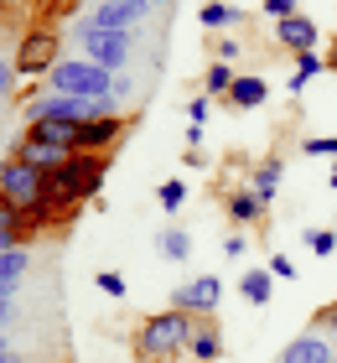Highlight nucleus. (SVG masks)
Listing matches in <instances>:
<instances>
[{
  "instance_id": "7ed1b4c3",
  "label": "nucleus",
  "mask_w": 337,
  "mask_h": 363,
  "mask_svg": "<svg viewBox=\"0 0 337 363\" xmlns=\"http://www.w3.org/2000/svg\"><path fill=\"white\" fill-rule=\"evenodd\" d=\"M114 78L120 73H104L89 57H62L57 68L47 73V89L53 94H73V99H104V94H114Z\"/></svg>"
},
{
  "instance_id": "1a4fd4ad",
  "label": "nucleus",
  "mask_w": 337,
  "mask_h": 363,
  "mask_svg": "<svg viewBox=\"0 0 337 363\" xmlns=\"http://www.w3.org/2000/svg\"><path fill=\"white\" fill-rule=\"evenodd\" d=\"M11 156L16 161H26V167H37V172H57L73 151H62V145H53V140H37V135H16V145H11Z\"/></svg>"
},
{
  "instance_id": "bb28decb",
  "label": "nucleus",
  "mask_w": 337,
  "mask_h": 363,
  "mask_svg": "<svg viewBox=\"0 0 337 363\" xmlns=\"http://www.w3.org/2000/svg\"><path fill=\"white\" fill-rule=\"evenodd\" d=\"M99 291H104V296H125V275H114V270H99Z\"/></svg>"
},
{
  "instance_id": "72a5a7b5",
  "label": "nucleus",
  "mask_w": 337,
  "mask_h": 363,
  "mask_svg": "<svg viewBox=\"0 0 337 363\" xmlns=\"http://www.w3.org/2000/svg\"><path fill=\"white\" fill-rule=\"evenodd\" d=\"M187 151H202V125H187Z\"/></svg>"
},
{
  "instance_id": "0eeeda50",
  "label": "nucleus",
  "mask_w": 337,
  "mask_h": 363,
  "mask_svg": "<svg viewBox=\"0 0 337 363\" xmlns=\"http://www.w3.org/2000/svg\"><path fill=\"white\" fill-rule=\"evenodd\" d=\"M218 301H223V280L218 275H197V280H187V286L172 291V306L187 311V317H213Z\"/></svg>"
},
{
  "instance_id": "ddd939ff",
  "label": "nucleus",
  "mask_w": 337,
  "mask_h": 363,
  "mask_svg": "<svg viewBox=\"0 0 337 363\" xmlns=\"http://www.w3.org/2000/svg\"><path fill=\"white\" fill-rule=\"evenodd\" d=\"M265 99H270V84L255 78V73H239V78H233V89H228V104L233 109H260Z\"/></svg>"
},
{
  "instance_id": "cd10ccee",
  "label": "nucleus",
  "mask_w": 337,
  "mask_h": 363,
  "mask_svg": "<svg viewBox=\"0 0 337 363\" xmlns=\"http://www.w3.org/2000/svg\"><path fill=\"white\" fill-rule=\"evenodd\" d=\"M16 78H21V73H16V62H6V57H0V99H6V94H16Z\"/></svg>"
},
{
  "instance_id": "f3484780",
  "label": "nucleus",
  "mask_w": 337,
  "mask_h": 363,
  "mask_svg": "<svg viewBox=\"0 0 337 363\" xmlns=\"http://www.w3.org/2000/svg\"><path fill=\"white\" fill-rule=\"evenodd\" d=\"M187 353H192V363H218L223 358V333H218V327H197Z\"/></svg>"
},
{
  "instance_id": "c756f323",
  "label": "nucleus",
  "mask_w": 337,
  "mask_h": 363,
  "mask_svg": "<svg viewBox=\"0 0 337 363\" xmlns=\"http://www.w3.org/2000/svg\"><path fill=\"white\" fill-rule=\"evenodd\" d=\"M270 275H275V280H291V275H296V259L275 255V259H270Z\"/></svg>"
},
{
  "instance_id": "4be33fe9",
  "label": "nucleus",
  "mask_w": 337,
  "mask_h": 363,
  "mask_svg": "<svg viewBox=\"0 0 337 363\" xmlns=\"http://www.w3.org/2000/svg\"><path fill=\"white\" fill-rule=\"evenodd\" d=\"M233 78H239V73H233L228 62H213V68L202 73V89H208L213 99H228V89H233Z\"/></svg>"
},
{
  "instance_id": "b1692460",
  "label": "nucleus",
  "mask_w": 337,
  "mask_h": 363,
  "mask_svg": "<svg viewBox=\"0 0 337 363\" xmlns=\"http://www.w3.org/2000/svg\"><path fill=\"white\" fill-rule=\"evenodd\" d=\"M306 250L311 255H332L337 250V234H332V228H306Z\"/></svg>"
},
{
  "instance_id": "f8f14e48",
  "label": "nucleus",
  "mask_w": 337,
  "mask_h": 363,
  "mask_svg": "<svg viewBox=\"0 0 337 363\" xmlns=\"http://www.w3.org/2000/svg\"><path fill=\"white\" fill-rule=\"evenodd\" d=\"M140 16H145V6H120V0H104V6H99L89 21H94V26H104V31H130L135 21H140Z\"/></svg>"
},
{
  "instance_id": "f03ea898",
  "label": "nucleus",
  "mask_w": 337,
  "mask_h": 363,
  "mask_svg": "<svg viewBox=\"0 0 337 363\" xmlns=\"http://www.w3.org/2000/svg\"><path fill=\"white\" fill-rule=\"evenodd\" d=\"M192 317L187 311H177V306H166L156 311V317H145L140 322V337H135V353H140L145 363H172L192 348Z\"/></svg>"
},
{
  "instance_id": "39448f33",
  "label": "nucleus",
  "mask_w": 337,
  "mask_h": 363,
  "mask_svg": "<svg viewBox=\"0 0 337 363\" xmlns=\"http://www.w3.org/2000/svg\"><path fill=\"white\" fill-rule=\"evenodd\" d=\"M57 31L53 26H37V31H26L21 42H16V73L21 78H47L57 68Z\"/></svg>"
},
{
  "instance_id": "a211bd4d",
  "label": "nucleus",
  "mask_w": 337,
  "mask_h": 363,
  "mask_svg": "<svg viewBox=\"0 0 337 363\" xmlns=\"http://www.w3.org/2000/svg\"><path fill=\"white\" fill-rule=\"evenodd\" d=\"M0 250H21V208L0 192Z\"/></svg>"
},
{
  "instance_id": "412c9836",
  "label": "nucleus",
  "mask_w": 337,
  "mask_h": 363,
  "mask_svg": "<svg viewBox=\"0 0 337 363\" xmlns=\"http://www.w3.org/2000/svg\"><path fill=\"white\" fill-rule=\"evenodd\" d=\"M197 21L208 26V31H218V26H239V21H244V11H239V6H223V0H218V6H202V11H197Z\"/></svg>"
},
{
  "instance_id": "20e7f679",
  "label": "nucleus",
  "mask_w": 337,
  "mask_h": 363,
  "mask_svg": "<svg viewBox=\"0 0 337 363\" xmlns=\"http://www.w3.org/2000/svg\"><path fill=\"white\" fill-rule=\"evenodd\" d=\"M78 42H83V57L99 62L104 73H125V62H130V31H104V26H94L89 16L78 21Z\"/></svg>"
},
{
  "instance_id": "5701e85b",
  "label": "nucleus",
  "mask_w": 337,
  "mask_h": 363,
  "mask_svg": "<svg viewBox=\"0 0 337 363\" xmlns=\"http://www.w3.org/2000/svg\"><path fill=\"white\" fill-rule=\"evenodd\" d=\"M156 203H161L166 213H177L182 203H187V182H182V177H172V182H161V192H156Z\"/></svg>"
},
{
  "instance_id": "9d476101",
  "label": "nucleus",
  "mask_w": 337,
  "mask_h": 363,
  "mask_svg": "<svg viewBox=\"0 0 337 363\" xmlns=\"http://www.w3.org/2000/svg\"><path fill=\"white\" fill-rule=\"evenodd\" d=\"M280 363H337V353H332L327 333H306V337H296V342L280 348Z\"/></svg>"
},
{
  "instance_id": "9b49d317",
  "label": "nucleus",
  "mask_w": 337,
  "mask_h": 363,
  "mask_svg": "<svg viewBox=\"0 0 337 363\" xmlns=\"http://www.w3.org/2000/svg\"><path fill=\"white\" fill-rule=\"evenodd\" d=\"M275 42H280V47H291V52H316V21H311V16L275 21Z\"/></svg>"
},
{
  "instance_id": "e433bc0d",
  "label": "nucleus",
  "mask_w": 337,
  "mask_h": 363,
  "mask_svg": "<svg viewBox=\"0 0 337 363\" xmlns=\"http://www.w3.org/2000/svg\"><path fill=\"white\" fill-rule=\"evenodd\" d=\"M120 6H145V0H120ZM145 11H150V6H145Z\"/></svg>"
},
{
  "instance_id": "2f4dec72",
  "label": "nucleus",
  "mask_w": 337,
  "mask_h": 363,
  "mask_svg": "<svg viewBox=\"0 0 337 363\" xmlns=\"http://www.w3.org/2000/svg\"><path fill=\"white\" fill-rule=\"evenodd\" d=\"M187 114H192V125H202V120H208V99H192Z\"/></svg>"
},
{
  "instance_id": "f257e3e1",
  "label": "nucleus",
  "mask_w": 337,
  "mask_h": 363,
  "mask_svg": "<svg viewBox=\"0 0 337 363\" xmlns=\"http://www.w3.org/2000/svg\"><path fill=\"white\" fill-rule=\"evenodd\" d=\"M104 172H109V156L73 151L57 172H47V197H53V208H57V213H67V208L89 203V197L104 187Z\"/></svg>"
},
{
  "instance_id": "473e14b6",
  "label": "nucleus",
  "mask_w": 337,
  "mask_h": 363,
  "mask_svg": "<svg viewBox=\"0 0 337 363\" xmlns=\"http://www.w3.org/2000/svg\"><path fill=\"white\" fill-rule=\"evenodd\" d=\"M223 255H244V234H228L223 239Z\"/></svg>"
},
{
  "instance_id": "f704fd0d",
  "label": "nucleus",
  "mask_w": 337,
  "mask_h": 363,
  "mask_svg": "<svg viewBox=\"0 0 337 363\" xmlns=\"http://www.w3.org/2000/svg\"><path fill=\"white\" fill-rule=\"evenodd\" d=\"M0 363H26V358L16 353V348H6V353H0Z\"/></svg>"
},
{
  "instance_id": "2eb2a0df",
  "label": "nucleus",
  "mask_w": 337,
  "mask_h": 363,
  "mask_svg": "<svg viewBox=\"0 0 337 363\" xmlns=\"http://www.w3.org/2000/svg\"><path fill=\"white\" fill-rule=\"evenodd\" d=\"M228 218L233 223H239V228H249V223H265V203H260V197L255 192H228Z\"/></svg>"
},
{
  "instance_id": "393cba45",
  "label": "nucleus",
  "mask_w": 337,
  "mask_h": 363,
  "mask_svg": "<svg viewBox=\"0 0 337 363\" xmlns=\"http://www.w3.org/2000/svg\"><path fill=\"white\" fill-rule=\"evenodd\" d=\"M306 156H337V135H311L306 140Z\"/></svg>"
},
{
  "instance_id": "c85d7f7f",
  "label": "nucleus",
  "mask_w": 337,
  "mask_h": 363,
  "mask_svg": "<svg viewBox=\"0 0 337 363\" xmlns=\"http://www.w3.org/2000/svg\"><path fill=\"white\" fill-rule=\"evenodd\" d=\"M316 333H332V337H337V301L316 311Z\"/></svg>"
},
{
  "instance_id": "c9c22d12",
  "label": "nucleus",
  "mask_w": 337,
  "mask_h": 363,
  "mask_svg": "<svg viewBox=\"0 0 337 363\" xmlns=\"http://www.w3.org/2000/svg\"><path fill=\"white\" fill-rule=\"evenodd\" d=\"M327 187H332V192H337V167H332V172H327Z\"/></svg>"
},
{
  "instance_id": "dca6fc26",
  "label": "nucleus",
  "mask_w": 337,
  "mask_h": 363,
  "mask_svg": "<svg viewBox=\"0 0 337 363\" xmlns=\"http://www.w3.org/2000/svg\"><path fill=\"white\" fill-rule=\"evenodd\" d=\"M270 291H275V275H270V270H244L239 275V296H244L249 306H265Z\"/></svg>"
},
{
  "instance_id": "4c0bfd02",
  "label": "nucleus",
  "mask_w": 337,
  "mask_h": 363,
  "mask_svg": "<svg viewBox=\"0 0 337 363\" xmlns=\"http://www.w3.org/2000/svg\"><path fill=\"white\" fill-rule=\"evenodd\" d=\"M145 6H172V0H145Z\"/></svg>"
},
{
  "instance_id": "7c9ffc66",
  "label": "nucleus",
  "mask_w": 337,
  "mask_h": 363,
  "mask_svg": "<svg viewBox=\"0 0 337 363\" xmlns=\"http://www.w3.org/2000/svg\"><path fill=\"white\" fill-rule=\"evenodd\" d=\"M244 52V47L239 42H233V37H223V42H218V62H233V57H239Z\"/></svg>"
},
{
  "instance_id": "4468645a",
  "label": "nucleus",
  "mask_w": 337,
  "mask_h": 363,
  "mask_svg": "<svg viewBox=\"0 0 337 363\" xmlns=\"http://www.w3.org/2000/svg\"><path fill=\"white\" fill-rule=\"evenodd\" d=\"M280 172H285L280 156H265L260 167H255V177H249V192H255L265 208H270V197H275V187H280Z\"/></svg>"
},
{
  "instance_id": "aec40b11",
  "label": "nucleus",
  "mask_w": 337,
  "mask_h": 363,
  "mask_svg": "<svg viewBox=\"0 0 337 363\" xmlns=\"http://www.w3.org/2000/svg\"><path fill=\"white\" fill-rule=\"evenodd\" d=\"M322 68H327V62L316 57V52H296V73H291V84H285V89H291V94H306V84H311Z\"/></svg>"
},
{
  "instance_id": "6ab92c4d",
  "label": "nucleus",
  "mask_w": 337,
  "mask_h": 363,
  "mask_svg": "<svg viewBox=\"0 0 337 363\" xmlns=\"http://www.w3.org/2000/svg\"><path fill=\"white\" fill-rule=\"evenodd\" d=\"M156 250H161V259H187L192 255V234H187V228H161Z\"/></svg>"
},
{
  "instance_id": "423d86ee",
  "label": "nucleus",
  "mask_w": 337,
  "mask_h": 363,
  "mask_svg": "<svg viewBox=\"0 0 337 363\" xmlns=\"http://www.w3.org/2000/svg\"><path fill=\"white\" fill-rule=\"evenodd\" d=\"M0 192H6L16 208H31V203H42V192H47V172L6 156V161H0Z\"/></svg>"
},
{
  "instance_id": "6e6552de",
  "label": "nucleus",
  "mask_w": 337,
  "mask_h": 363,
  "mask_svg": "<svg viewBox=\"0 0 337 363\" xmlns=\"http://www.w3.org/2000/svg\"><path fill=\"white\" fill-rule=\"evenodd\" d=\"M125 135V114H104V120H89V125H73V151H89V156H109V145Z\"/></svg>"
},
{
  "instance_id": "a878e982",
  "label": "nucleus",
  "mask_w": 337,
  "mask_h": 363,
  "mask_svg": "<svg viewBox=\"0 0 337 363\" xmlns=\"http://www.w3.org/2000/svg\"><path fill=\"white\" fill-rule=\"evenodd\" d=\"M265 16H275V21H291V16H301V11H296V0H265Z\"/></svg>"
}]
</instances>
